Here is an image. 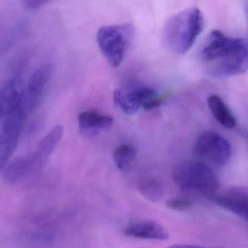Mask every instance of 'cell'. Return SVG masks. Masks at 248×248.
Here are the masks:
<instances>
[{
  "label": "cell",
  "instance_id": "cell-1",
  "mask_svg": "<svg viewBox=\"0 0 248 248\" xmlns=\"http://www.w3.org/2000/svg\"><path fill=\"white\" fill-rule=\"evenodd\" d=\"M201 58L209 65L212 77L242 75L248 71V39L227 36L214 30L207 36Z\"/></svg>",
  "mask_w": 248,
  "mask_h": 248
},
{
  "label": "cell",
  "instance_id": "cell-2",
  "mask_svg": "<svg viewBox=\"0 0 248 248\" xmlns=\"http://www.w3.org/2000/svg\"><path fill=\"white\" fill-rule=\"evenodd\" d=\"M205 25L203 14L190 7L172 16L165 23L163 40L173 52L184 55L193 46Z\"/></svg>",
  "mask_w": 248,
  "mask_h": 248
},
{
  "label": "cell",
  "instance_id": "cell-3",
  "mask_svg": "<svg viewBox=\"0 0 248 248\" xmlns=\"http://www.w3.org/2000/svg\"><path fill=\"white\" fill-rule=\"evenodd\" d=\"M173 179L181 192L188 196L197 195L211 199L220 186L218 177L212 169L199 160L178 164L173 170Z\"/></svg>",
  "mask_w": 248,
  "mask_h": 248
},
{
  "label": "cell",
  "instance_id": "cell-4",
  "mask_svg": "<svg viewBox=\"0 0 248 248\" xmlns=\"http://www.w3.org/2000/svg\"><path fill=\"white\" fill-rule=\"evenodd\" d=\"M134 31L135 29L131 23L110 25L99 29L97 45L110 66L118 68L122 65Z\"/></svg>",
  "mask_w": 248,
  "mask_h": 248
},
{
  "label": "cell",
  "instance_id": "cell-5",
  "mask_svg": "<svg viewBox=\"0 0 248 248\" xmlns=\"http://www.w3.org/2000/svg\"><path fill=\"white\" fill-rule=\"evenodd\" d=\"M193 155L199 161L221 167L228 163L232 155L230 141L214 131H205L198 137Z\"/></svg>",
  "mask_w": 248,
  "mask_h": 248
},
{
  "label": "cell",
  "instance_id": "cell-6",
  "mask_svg": "<svg viewBox=\"0 0 248 248\" xmlns=\"http://www.w3.org/2000/svg\"><path fill=\"white\" fill-rule=\"evenodd\" d=\"M26 112L22 107L6 118L0 131V170L8 163L17 147Z\"/></svg>",
  "mask_w": 248,
  "mask_h": 248
},
{
  "label": "cell",
  "instance_id": "cell-7",
  "mask_svg": "<svg viewBox=\"0 0 248 248\" xmlns=\"http://www.w3.org/2000/svg\"><path fill=\"white\" fill-rule=\"evenodd\" d=\"M155 90L147 87H128L115 90V104L124 113L134 115L143 107L144 103L157 97Z\"/></svg>",
  "mask_w": 248,
  "mask_h": 248
},
{
  "label": "cell",
  "instance_id": "cell-8",
  "mask_svg": "<svg viewBox=\"0 0 248 248\" xmlns=\"http://www.w3.org/2000/svg\"><path fill=\"white\" fill-rule=\"evenodd\" d=\"M53 71V65L47 63L39 67L32 74L25 90L21 106L26 113L33 111L37 107Z\"/></svg>",
  "mask_w": 248,
  "mask_h": 248
},
{
  "label": "cell",
  "instance_id": "cell-9",
  "mask_svg": "<svg viewBox=\"0 0 248 248\" xmlns=\"http://www.w3.org/2000/svg\"><path fill=\"white\" fill-rule=\"evenodd\" d=\"M211 200L248 221V187L232 186L220 193L217 192Z\"/></svg>",
  "mask_w": 248,
  "mask_h": 248
},
{
  "label": "cell",
  "instance_id": "cell-10",
  "mask_svg": "<svg viewBox=\"0 0 248 248\" xmlns=\"http://www.w3.org/2000/svg\"><path fill=\"white\" fill-rule=\"evenodd\" d=\"M24 92L19 78L10 80L0 90V119L8 117L21 107Z\"/></svg>",
  "mask_w": 248,
  "mask_h": 248
},
{
  "label": "cell",
  "instance_id": "cell-11",
  "mask_svg": "<svg viewBox=\"0 0 248 248\" xmlns=\"http://www.w3.org/2000/svg\"><path fill=\"white\" fill-rule=\"evenodd\" d=\"M63 127L62 125H56L41 140L37 150L31 158L32 169L41 167L45 164L49 156L59 144L63 135Z\"/></svg>",
  "mask_w": 248,
  "mask_h": 248
},
{
  "label": "cell",
  "instance_id": "cell-12",
  "mask_svg": "<svg viewBox=\"0 0 248 248\" xmlns=\"http://www.w3.org/2000/svg\"><path fill=\"white\" fill-rule=\"evenodd\" d=\"M126 237L144 240H166L169 239L167 230L154 221H140L128 226L124 230Z\"/></svg>",
  "mask_w": 248,
  "mask_h": 248
},
{
  "label": "cell",
  "instance_id": "cell-13",
  "mask_svg": "<svg viewBox=\"0 0 248 248\" xmlns=\"http://www.w3.org/2000/svg\"><path fill=\"white\" fill-rule=\"evenodd\" d=\"M79 129L83 134L110 129L113 125V118L95 110L81 112L78 117Z\"/></svg>",
  "mask_w": 248,
  "mask_h": 248
},
{
  "label": "cell",
  "instance_id": "cell-14",
  "mask_svg": "<svg viewBox=\"0 0 248 248\" xmlns=\"http://www.w3.org/2000/svg\"><path fill=\"white\" fill-rule=\"evenodd\" d=\"M208 106L216 120L227 128H233L237 125V121L232 112L222 98L217 94H212L208 98Z\"/></svg>",
  "mask_w": 248,
  "mask_h": 248
},
{
  "label": "cell",
  "instance_id": "cell-15",
  "mask_svg": "<svg viewBox=\"0 0 248 248\" xmlns=\"http://www.w3.org/2000/svg\"><path fill=\"white\" fill-rule=\"evenodd\" d=\"M32 169L31 160L18 157L7 163L3 169V177L10 183H14Z\"/></svg>",
  "mask_w": 248,
  "mask_h": 248
},
{
  "label": "cell",
  "instance_id": "cell-16",
  "mask_svg": "<svg viewBox=\"0 0 248 248\" xmlns=\"http://www.w3.org/2000/svg\"><path fill=\"white\" fill-rule=\"evenodd\" d=\"M137 150L134 146L125 144L119 146L113 153V160L118 169L126 171L137 158Z\"/></svg>",
  "mask_w": 248,
  "mask_h": 248
},
{
  "label": "cell",
  "instance_id": "cell-17",
  "mask_svg": "<svg viewBox=\"0 0 248 248\" xmlns=\"http://www.w3.org/2000/svg\"><path fill=\"white\" fill-rule=\"evenodd\" d=\"M139 192L147 201L155 202L163 196V188L160 182L155 179H148L138 185Z\"/></svg>",
  "mask_w": 248,
  "mask_h": 248
},
{
  "label": "cell",
  "instance_id": "cell-18",
  "mask_svg": "<svg viewBox=\"0 0 248 248\" xmlns=\"http://www.w3.org/2000/svg\"><path fill=\"white\" fill-rule=\"evenodd\" d=\"M166 205L170 209L177 211H184L192 206V202L186 198H171L166 202Z\"/></svg>",
  "mask_w": 248,
  "mask_h": 248
},
{
  "label": "cell",
  "instance_id": "cell-19",
  "mask_svg": "<svg viewBox=\"0 0 248 248\" xmlns=\"http://www.w3.org/2000/svg\"><path fill=\"white\" fill-rule=\"evenodd\" d=\"M167 96V94H164V95L160 96V97L157 96V97L151 99V100L147 101V103H144L142 108H144V110H153V109L159 107L166 100Z\"/></svg>",
  "mask_w": 248,
  "mask_h": 248
},
{
  "label": "cell",
  "instance_id": "cell-20",
  "mask_svg": "<svg viewBox=\"0 0 248 248\" xmlns=\"http://www.w3.org/2000/svg\"><path fill=\"white\" fill-rule=\"evenodd\" d=\"M49 0H22L25 8L29 10H36L46 4Z\"/></svg>",
  "mask_w": 248,
  "mask_h": 248
},
{
  "label": "cell",
  "instance_id": "cell-21",
  "mask_svg": "<svg viewBox=\"0 0 248 248\" xmlns=\"http://www.w3.org/2000/svg\"><path fill=\"white\" fill-rule=\"evenodd\" d=\"M169 248H205L201 246H189V245H174Z\"/></svg>",
  "mask_w": 248,
  "mask_h": 248
},
{
  "label": "cell",
  "instance_id": "cell-22",
  "mask_svg": "<svg viewBox=\"0 0 248 248\" xmlns=\"http://www.w3.org/2000/svg\"><path fill=\"white\" fill-rule=\"evenodd\" d=\"M245 13H246V20H247V25L248 29V0L245 3Z\"/></svg>",
  "mask_w": 248,
  "mask_h": 248
}]
</instances>
